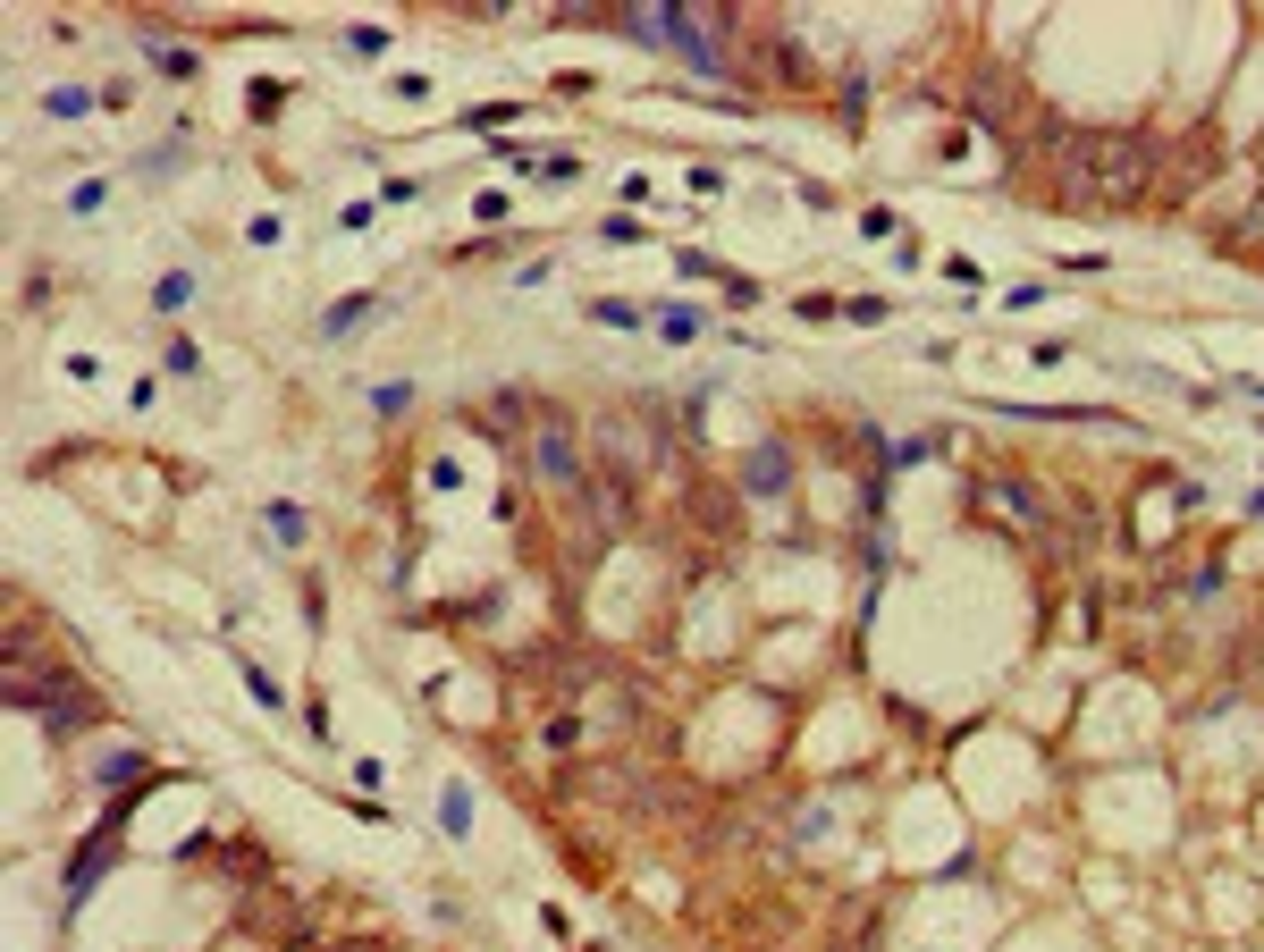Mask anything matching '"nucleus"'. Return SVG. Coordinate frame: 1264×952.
Segmentation results:
<instances>
[{
	"mask_svg": "<svg viewBox=\"0 0 1264 952\" xmlns=\"http://www.w3.org/2000/svg\"><path fill=\"white\" fill-rule=\"evenodd\" d=\"M110 843H118V827H102V835H93V843H85V852L68 860V902H85V894H93V876H102V860H110Z\"/></svg>",
	"mask_w": 1264,
	"mask_h": 952,
	"instance_id": "6",
	"label": "nucleus"
},
{
	"mask_svg": "<svg viewBox=\"0 0 1264 952\" xmlns=\"http://www.w3.org/2000/svg\"><path fill=\"white\" fill-rule=\"evenodd\" d=\"M742 489H750V497H784V489H793V448H784V438H758V448H750Z\"/></svg>",
	"mask_w": 1264,
	"mask_h": 952,
	"instance_id": "4",
	"label": "nucleus"
},
{
	"mask_svg": "<svg viewBox=\"0 0 1264 952\" xmlns=\"http://www.w3.org/2000/svg\"><path fill=\"white\" fill-rule=\"evenodd\" d=\"M1062 185L1080 203H1129L1138 185H1147V161H1155V144L1147 136H1070L1062 152Z\"/></svg>",
	"mask_w": 1264,
	"mask_h": 952,
	"instance_id": "1",
	"label": "nucleus"
},
{
	"mask_svg": "<svg viewBox=\"0 0 1264 952\" xmlns=\"http://www.w3.org/2000/svg\"><path fill=\"white\" fill-rule=\"evenodd\" d=\"M195 287H203L195 270H169V279L152 287V312H185V304H195Z\"/></svg>",
	"mask_w": 1264,
	"mask_h": 952,
	"instance_id": "11",
	"label": "nucleus"
},
{
	"mask_svg": "<svg viewBox=\"0 0 1264 952\" xmlns=\"http://www.w3.org/2000/svg\"><path fill=\"white\" fill-rule=\"evenodd\" d=\"M591 321H599V329H650V312L624 304V295H591Z\"/></svg>",
	"mask_w": 1264,
	"mask_h": 952,
	"instance_id": "8",
	"label": "nucleus"
},
{
	"mask_svg": "<svg viewBox=\"0 0 1264 952\" xmlns=\"http://www.w3.org/2000/svg\"><path fill=\"white\" fill-rule=\"evenodd\" d=\"M144 51H152V68L177 77V85H185V77H203V59H195V51H177V42H161V34H144Z\"/></svg>",
	"mask_w": 1264,
	"mask_h": 952,
	"instance_id": "9",
	"label": "nucleus"
},
{
	"mask_svg": "<svg viewBox=\"0 0 1264 952\" xmlns=\"http://www.w3.org/2000/svg\"><path fill=\"white\" fill-rule=\"evenodd\" d=\"M599 236H607V244H641V236H650V228H641V220H624V211H615V220H599Z\"/></svg>",
	"mask_w": 1264,
	"mask_h": 952,
	"instance_id": "21",
	"label": "nucleus"
},
{
	"mask_svg": "<svg viewBox=\"0 0 1264 952\" xmlns=\"http://www.w3.org/2000/svg\"><path fill=\"white\" fill-rule=\"evenodd\" d=\"M262 523H270L287 548H304V506H287V497H279V506H262Z\"/></svg>",
	"mask_w": 1264,
	"mask_h": 952,
	"instance_id": "14",
	"label": "nucleus"
},
{
	"mask_svg": "<svg viewBox=\"0 0 1264 952\" xmlns=\"http://www.w3.org/2000/svg\"><path fill=\"white\" fill-rule=\"evenodd\" d=\"M42 110H51V118H85V110H102V93H85V85H51Z\"/></svg>",
	"mask_w": 1264,
	"mask_h": 952,
	"instance_id": "10",
	"label": "nucleus"
},
{
	"mask_svg": "<svg viewBox=\"0 0 1264 952\" xmlns=\"http://www.w3.org/2000/svg\"><path fill=\"white\" fill-rule=\"evenodd\" d=\"M464 126H481V136H497V126H515V110H506V102H489V110H472Z\"/></svg>",
	"mask_w": 1264,
	"mask_h": 952,
	"instance_id": "22",
	"label": "nucleus"
},
{
	"mask_svg": "<svg viewBox=\"0 0 1264 952\" xmlns=\"http://www.w3.org/2000/svg\"><path fill=\"white\" fill-rule=\"evenodd\" d=\"M413 405V379H379L371 388V413H405Z\"/></svg>",
	"mask_w": 1264,
	"mask_h": 952,
	"instance_id": "16",
	"label": "nucleus"
},
{
	"mask_svg": "<svg viewBox=\"0 0 1264 952\" xmlns=\"http://www.w3.org/2000/svg\"><path fill=\"white\" fill-rule=\"evenodd\" d=\"M532 472H540L548 489H582V481H591V472H582L574 413H540V422H532Z\"/></svg>",
	"mask_w": 1264,
	"mask_h": 952,
	"instance_id": "3",
	"label": "nucleus"
},
{
	"mask_svg": "<svg viewBox=\"0 0 1264 952\" xmlns=\"http://www.w3.org/2000/svg\"><path fill=\"white\" fill-rule=\"evenodd\" d=\"M615 34H632V42H658V51H674V59H691L700 77H717L725 59H717V26H709V9H674V0H658V9H615L607 18Z\"/></svg>",
	"mask_w": 1264,
	"mask_h": 952,
	"instance_id": "2",
	"label": "nucleus"
},
{
	"mask_svg": "<svg viewBox=\"0 0 1264 952\" xmlns=\"http://www.w3.org/2000/svg\"><path fill=\"white\" fill-rule=\"evenodd\" d=\"M995 489H1003V497H1011V506H1021V515H1029V523H1045V497H1037V489H1029V472H995Z\"/></svg>",
	"mask_w": 1264,
	"mask_h": 952,
	"instance_id": "12",
	"label": "nucleus"
},
{
	"mask_svg": "<svg viewBox=\"0 0 1264 952\" xmlns=\"http://www.w3.org/2000/svg\"><path fill=\"white\" fill-rule=\"evenodd\" d=\"M102 203H110V185H102V177H93V185H77V195H68V211H77V220H93Z\"/></svg>",
	"mask_w": 1264,
	"mask_h": 952,
	"instance_id": "20",
	"label": "nucleus"
},
{
	"mask_svg": "<svg viewBox=\"0 0 1264 952\" xmlns=\"http://www.w3.org/2000/svg\"><path fill=\"white\" fill-rule=\"evenodd\" d=\"M161 363H169L177 379H195V371H203V346H195V338H169V346H161Z\"/></svg>",
	"mask_w": 1264,
	"mask_h": 952,
	"instance_id": "15",
	"label": "nucleus"
},
{
	"mask_svg": "<svg viewBox=\"0 0 1264 952\" xmlns=\"http://www.w3.org/2000/svg\"><path fill=\"white\" fill-rule=\"evenodd\" d=\"M944 279H953V287H986V270L970 262V253H944Z\"/></svg>",
	"mask_w": 1264,
	"mask_h": 952,
	"instance_id": "19",
	"label": "nucleus"
},
{
	"mask_svg": "<svg viewBox=\"0 0 1264 952\" xmlns=\"http://www.w3.org/2000/svg\"><path fill=\"white\" fill-rule=\"evenodd\" d=\"M717 287H725V304H758V279H742V270H725Z\"/></svg>",
	"mask_w": 1264,
	"mask_h": 952,
	"instance_id": "23",
	"label": "nucleus"
},
{
	"mask_svg": "<svg viewBox=\"0 0 1264 952\" xmlns=\"http://www.w3.org/2000/svg\"><path fill=\"white\" fill-rule=\"evenodd\" d=\"M438 827H448V835H464V827H472V792H464V784H448V792H438Z\"/></svg>",
	"mask_w": 1264,
	"mask_h": 952,
	"instance_id": "13",
	"label": "nucleus"
},
{
	"mask_svg": "<svg viewBox=\"0 0 1264 952\" xmlns=\"http://www.w3.org/2000/svg\"><path fill=\"white\" fill-rule=\"evenodd\" d=\"M885 312H894V304H885V295H852V304H843V321H860V329H877Z\"/></svg>",
	"mask_w": 1264,
	"mask_h": 952,
	"instance_id": "17",
	"label": "nucleus"
},
{
	"mask_svg": "<svg viewBox=\"0 0 1264 952\" xmlns=\"http://www.w3.org/2000/svg\"><path fill=\"white\" fill-rule=\"evenodd\" d=\"M346 51H354V59H379V51H389V34H379V26H346Z\"/></svg>",
	"mask_w": 1264,
	"mask_h": 952,
	"instance_id": "18",
	"label": "nucleus"
},
{
	"mask_svg": "<svg viewBox=\"0 0 1264 952\" xmlns=\"http://www.w3.org/2000/svg\"><path fill=\"white\" fill-rule=\"evenodd\" d=\"M650 329H658L666 346H691V338L709 329V312H700V304H650Z\"/></svg>",
	"mask_w": 1264,
	"mask_h": 952,
	"instance_id": "5",
	"label": "nucleus"
},
{
	"mask_svg": "<svg viewBox=\"0 0 1264 952\" xmlns=\"http://www.w3.org/2000/svg\"><path fill=\"white\" fill-rule=\"evenodd\" d=\"M371 312H379V295H346V304H329V312H321V338H354Z\"/></svg>",
	"mask_w": 1264,
	"mask_h": 952,
	"instance_id": "7",
	"label": "nucleus"
}]
</instances>
